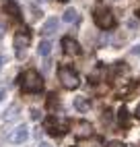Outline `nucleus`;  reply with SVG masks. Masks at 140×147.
Instances as JSON below:
<instances>
[{
  "label": "nucleus",
  "mask_w": 140,
  "mask_h": 147,
  "mask_svg": "<svg viewBox=\"0 0 140 147\" xmlns=\"http://www.w3.org/2000/svg\"><path fill=\"white\" fill-rule=\"evenodd\" d=\"M19 83H21L23 93H39L43 89V79L35 68H29L25 71L21 77H19Z\"/></svg>",
  "instance_id": "f257e3e1"
},
{
  "label": "nucleus",
  "mask_w": 140,
  "mask_h": 147,
  "mask_svg": "<svg viewBox=\"0 0 140 147\" xmlns=\"http://www.w3.org/2000/svg\"><path fill=\"white\" fill-rule=\"evenodd\" d=\"M58 79L62 81V85L66 87V89H76V87L81 85V77H78V73L74 71L72 66H68V64H62L58 68Z\"/></svg>",
  "instance_id": "f03ea898"
},
{
  "label": "nucleus",
  "mask_w": 140,
  "mask_h": 147,
  "mask_svg": "<svg viewBox=\"0 0 140 147\" xmlns=\"http://www.w3.org/2000/svg\"><path fill=\"white\" fill-rule=\"evenodd\" d=\"M29 44H31V31H29L27 27L19 29V31L15 33V40H13V46H15V54L17 58H23L25 50L29 48Z\"/></svg>",
  "instance_id": "7ed1b4c3"
},
{
  "label": "nucleus",
  "mask_w": 140,
  "mask_h": 147,
  "mask_svg": "<svg viewBox=\"0 0 140 147\" xmlns=\"http://www.w3.org/2000/svg\"><path fill=\"white\" fill-rule=\"evenodd\" d=\"M95 23H97V27L99 29H103V31H107V29H111L113 25H115V17H113V13L109 11V8H97L95 11Z\"/></svg>",
  "instance_id": "20e7f679"
},
{
  "label": "nucleus",
  "mask_w": 140,
  "mask_h": 147,
  "mask_svg": "<svg viewBox=\"0 0 140 147\" xmlns=\"http://www.w3.org/2000/svg\"><path fill=\"white\" fill-rule=\"evenodd\" d=\"M45 131L52 137H62V135L68 133V122L56 118V116H49V118L45 120Z\"/></svg>",
  "instance_id": "39448f33"
},
{
  "label": "nucleus",
  "mask_w": 140,
  "mask_h": 147,
  "mask_svg": "<svg viewBox=\"0 0 140 147\" xmlns=\"http://www.w3.org/2000/svg\"><path fill=\"white\" fill-rule=\"evenodd\" d=\"M27 139H29V129H27L25 124L17 126V129L11 131V135H8V141L15 143V145H21V143H25Z\"/></svg>",
  "instance_id": "423d86ee"
},
{
  "label": "nucleus",
  "mask_w": 140,
  "mask_h": 147,
  "mask_svg": "<svg viewBox=\"0 0 140 147\" xmlns=\"http://www.w3.org/2000/svg\"><path fill=\"white\" fill-rule=\"evenodd\" d=\"M62 50L68 56H78V54H81V46H78L76 40H72V37L66 35V37H62Z\"/></svg>",
  "instance_id": "0eeeda50"
},
{
  "label": "nucleus",
  "mask_w": 140,
  "mask_h": 147,
  "mask_svg": "<svg viewBox=\"0 0 140 147\" xmlns=\"http://www.w3.org/2000/svg\"><path fill=\"white\" fill-rule=\"evenodd\" d=\"M4 13H6V15H11L13 21H21V19H23L21 8H19L17 0H6V2H4Z\"/></svg>",
  "instance_id": "6e6552de"
},
{
  "label": "nucleus",
  "mask_w": 140,
  "mask_h": 147,
  "mask_svg": "<svg viewBox=\"0 0 140 147\" xmlns=\"http://www.w3.org/2000/svg\"><path fill=\"white\" fill-rule=\"evenodd\" d=\"M58 25H60V21L56 17H52V19H47L45 21V25L41 27V33L43 35H52V33H56V29H58Z\"/></svg>",
  "instance_id": "1a4fd4ad"
},
{
  "label": "nucleus",
  "mask_w": 140,
  "mask_h": 147,
  "mask_svg": "<svg viewBox=\"0 0 140 147\" xmlns=\"http://www.w3.org/2000/svg\"><path fill=\"white\" fill-rule=\"evenodd\" d=\"M74 108H76L78 112H87L89 108H91V102H89V97L78 95V97H74Z\"/></svg>",
  "instance_id": "9d476101"
},
{
  "label": "nucleus",
  "mask_w": 140,
  "mask_h": 147,
  "mask_svg": "<svg viewBox=\"0 0 140 147\" xmlns=\"http://www.w3.org/2000/svg\"><path fill=\"white\" fill-rule=\"evenodd\" d=\"M117 122H119V126H124V129L130 126V116H128V110L124 106L119 108V112H117Z\"/></svg>",
  "instance_id": "9b49d317"
},
{
  "label": "nucleus",
  "mask_w": 140,
  "mask_h": 147,
  "mask_svg": "<svg viewBox=\"0 0 140 147\" xmlns=\"http://www.w3.org/2000/svg\"><path fill=\"white\" fill-rule=\"evenodd\" d=\"M78 137H91V124L89 122H78Z\"/></svg>",
  "instance_id": "f8f14e48"
},
{
  "label": "nucleus",
  "mask_w": 140,
  "mask_h": 147,
  "mask_svg": "<svg viewBox=\"0 0 140 147\" xmlns=\"http://www.w3.org/2000/svg\"><path fill=\"white\" fill-rule=\"evenodd\" d=\"M37 52H39V56H47L49 52H52V44H49L47 40L39 42V48H37Z\"/></svg>",
  "instance_id": "ddd939ff"
},
{
  "label": "nucleus",
  "mask_w": 140,
  "mask_h": 147,
  "mask_svg": "<svg viewBox=\"0 0 140 147\" xmlns=\"http://www.w3.org/2000/svg\"><path fill=\"white\" fill-rule=\"evenodd\" d=\"M64 21L66 23H76L78 21V13L74 11V8H68V11L64 13Z\"/></svg>",
  "instance_id": "4468645a"
},
{
  "label": "nucleus",
  "mask_w": 140,
  "mask_h": 147,
  "mask_svg": "<svg viewBox=\"0 0 140 147\" xmlns=\"http://www.w3.org/2000/svg\"><path fill=\"white\" fill-rule=\"evenodd\" d=\"M17 112H19V106H17V104H15V106H11V110L4 114V120H15L17 116H19Z\"/></svg>",
  "instance_id": "2eb2a0df"
},
{
  "label": "nucleus",
  "mask_w": 140,
  "mask_h": 147,
  "mask_svg": "<svg viewBox=\"0 0 140 147\" xmlns=\"http://www.w3.org/2000/svg\"><path fill=\"white\" fill-rule=\"evenodd\" d=\"M31 118H33V120H39V118H41V112H39L37 108H33V110H31Z\"/></svg>",
  "instance_id": "dca6fc26"
},
{
  "label": "nucleus",
  "mask_w": 140,
  "mask_h": 147,
  "mask_svg": "<svg viewBox=\"0 0 140 147\" xmlns=\"http://www.w3.org/2000/svg\"><path fill=\"white\" fill-rule=\"evenodd\" d=\"M107 147H126V145H124L122 141H109V143H107Z\"/></svg>",
  "instance_id": "f3484780"
},
{
  "label": "nucleus",
  "mask_w": 140,
  "mask_h": 147,
  "mask_svg": "<svg viewBox=\"0 0 140 147\" xmlns=\"http://www.w3.org/2000/svg\"><path fill=\"white\" fill-rule=\"evenodd\" d=\"M4 97H6V91H4V89H0V102H2Z\"/></svg>",
  "instance_id": "a211bd4d"
},
{
  "label": "nucleus",
  "mask_w": 140,
  "mask_h": 147,
  "mask_svg": "<svg viewBox=\"0 0 140 147\" xmlns=\"http://www.w3.org/2000/svg\"><path fill=\"white\" fill-rule=\"evenodd\" d=\"M132 54H140V46H134V50H132Z\"/></svg>",
  "instance_id": "6ab92c4d"
},
{
  "label": "nucleus",
  "mask_w": 140,
  "mask_h": 147,
  "mask_svg": "<svg viewBox=\"0 0 140 147\" xmlns=\"http://www.w3.org/2000/svg\"><path fill=\"white\" fill-rule=\"evenodd\" d=\"M2 64H4V56L0 54V71H2Z\"/></svg>",
  "instance_id": "aec40b11"
},
{
  "label": "nucleus",
  "mask_w": 140,
  "mask_h": 147,
  "mask_svg": "<svg viewBox=\"0 0 140 147\" xmlns=\"http://www.w3.org/2000/svg\"><path fill=\"white\" fill-rule=\"evenodd\" d=\"M136 118L140 120V104H138V108H136Z\"/></svg>",
  "instance_id": "412c9836"
},
{
  "label": "nucleus",
  "mask_w": 140,
  "mask_h": 147,
  "mask_svg": "<svg viewBox=\"0 0 140 147\" xmlns=\"http://www.w3.org/2000/svg\"><path fill=\"white\" fill-rule=\"evenodd\" d=\"M39 147H52L49 143H39Z\"/></svg>",
  "instance_id": "4be33fe9"
},
{
  "label": "nucleus",
  "mask_w": 140,
  "mask_h": 147,
  "mask_svg": "<svg viewBox=\"0 0 140 147\" xmlns=\"http://www.w3.org/2000/svg\"><path fill=\"white\" fill-rule=\"evenodd\" d=\"M2 33H4V25H2V23H0V35H2Z\"/></svg>",
  "instance_id": "5701e85b"
},
{
  "label": "nucleus",
  "mask_w": 140,
  "mask_h": 147,
  "mask_svg": "<svg viewBox=\"0 0 140 147\" xmlns=\"http://www.w3.org/2000/svg\"><path fill=\"white\" fill-rule=\"evenodd\" d=\"M39 2H45V0H39Z\"/></svg>",
  "instance_id": "b1692460"
},
{
  "label": "nucleus",
  "mask_w": 140,
  "mask_h": 147,
  "mask_svg": "<svg viewBox=\"0 0 140 147\" xmlns=\"http://www.w3.org/2000/svg\"><path fill=\"white\" fill-rule=\"evenodd\" d=\"M138 17H140V11H138Z\"/></svg>",
  "instance_id": "393cba45"
}]
</instances>
